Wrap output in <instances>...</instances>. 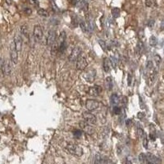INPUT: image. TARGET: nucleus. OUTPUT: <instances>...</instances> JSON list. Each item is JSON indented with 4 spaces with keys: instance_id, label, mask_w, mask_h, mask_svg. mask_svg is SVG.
I'll return each mask as SVG.
<instances>
[{
    "instance_id": "3",
    "label": "nucleus",
    "mask_w": 164,
    "mask_h": 164,
    "mask_svg": "<svg viewBox=\"0 0 164 164\" xmlns=\"http://www.w3.org/2000/svg\"><path fill=\"white\" fill-rule=\"evenodd\" d=\"M86 67H87L86 58H85V56L81 54L76 60V68L80 71H84Z\"/></svg>"
},
{
    "instance_id": "17",
    "label": "nucleus",
    "mask_w": 164,
    "mask_h": 164,
    "mask_svg": "<svg viewBox=\"0 0 164 164\" xmlns=\"http://www.w3.org/2000/svg\"><path fill=\"white\" fill-rule=\"evenodd\" d=\"M150 72H151L149 73V84L152 85L153 83L156 80V77H157V70H156V69H152Z\"/></svg>"
},
{
    "instance_id": "15",
    "label": "nucleus",
    "mask_w": 164,
    "mask_h": 164,
    "mask_svg": "<svg viewBox=\"0 0 164 164\" xmlns=\"http://www.w3.org/2000/svg\"><path fill=\"white\" fill-rule=\"evenodd\" d=\"M20 32L22 37L25 39H29V32H28V28L26 25H21L20 27Z\"/></svg>"
},
{
    "instance_id": "34",
    "label": "nucleus",
    "mask_w": 164,
    "mask_h": 164,
    "mask_svg": "<svg viewBox=\"0 0 164 164\" xmlns=\"http://www.w3.org/2000/svg\"><path fill=\"white\" fill-rule=\"evenodd\" d=\"M74 135L76 136V137H80L81 136V135H82V131H80L79 130H76V131H74Z\"/></svg>"
},
{
    "instance_id": "24",
    "label": "nucleus",
    "mask_w": 164,
    "mask_h": 164,
    "mask_svg": "<svg viewBox=\"0 0 164 164\" xmlns=\"http://www.w3.org/2000/svg\"><path fill=\"white\" fill-rule=\"evenodd\" d=\"M120 9L118 7H114L112 9V15L114 18H117L120 16Z\"/></svg>"
},
{
    "instance_id": "14",
    "label": "nucleus",
    "mask_w": 164,
    "mask_h": 164,
    "mask_svg": "<svg viewBox=\"0 0 164 164\" xmlns=\"http://www.w3.org/2000/svg\"><path fill=\"white\" fill-rule=\"evenodd\" d=\"M146 155H147V159L149 163H159L161 162L158 157H156L152 153H147Z\"/></svg>"
},
{
    "instance_id": "29",
    "label": "nucleus",
    "mask_w": 164,
    "mask_h": 164,
    "mask_svg": "<svg viewBox=\"0 0 164 164\" xmlns=\"http://www.w3.org/2000/svg\"><path fill=\"white\" fill-rule=\"evenodd\" d=\"M137 135H138V137H139L140 139H142V138L144 137L145 133H144V131H143L142 128L139 127L137 129Z\"/></svg>"
},
{
    "instance_id": "19",
    "label": "nucleus",
    "mask_w": 164,
    "mask_h": 164,
    "mask_svg": "<svg viewBox=\"0 0 164 164\" xmlns=\"http://www.w3.org/2000/svg\"><path fill=\"white\" fill-rule=\"evenodd\" d=\"M110 101H111V104L113 105V106L115 107V106H116V105L119 103L120 98H119V97L117 96V94H112V96L110 98Z\"/></svg>"
},
{
    "instance_id": "28",
    "label": "nucleus",
    "mask_w": 164,
    "mask_h": 164,
    "mask_svg": "<svg viewBox=\"0 0 164 164\" xmlns=\"http://www.w3.org/2000/svg\"><path fill=\"white\" fill-rule=\"evenodd\" d=\"M109 133H110V128L109 127H105L103 128V133H102L103 137H104V138L108 137V135H109Z\"/></svg>"
},
{
    "instance_id": "26",
    "label": "nucleus",
    "mask_w": 164,
    "mask_h": 164,
    "mask_svg": "<svg viewBox=\"0 0 164 164\" xmlns=\"http://www.w3.org/2000/svg\"><path fill=\"white\" fill-rule=\"evenodd\" d=\"M157 44H158L157 38L154 36V35H152V36L150 37V39H149V44H150V46L155 47L157 45Z\"/></svg>"
},
{
    "instance_id": "41",
    "label": "nucleus",
    "mask_w": 164,
    "mask_h": 164,
    "mask_svg": "<svg viewBox=\"0 0 164 164\" xmlns=\"http://www.w3.org/2000/svg\"><path fill=\"white\" fill-rule=\"evenodd\" d=\"M31 2H32L33 3H35V5H36V4H38V2H37L36 0H31Z\"/></svg>"
},
{
    "instance_id": "36",
    "label": "nucleus",
    "mask_w": 164,
    "mask_h": 164,
    "mask_svg": "<svg viewBox=\"0 0 164 164\" xmlns=\"http://www.w3.org/2000/svg\"><path fill=\"white\" fill-rule=\"evenodd\" d=\"M143 139H144V142H143V144H144V147L147 149V148H148V140H147V137H146L145 135H144Z\"/></svg>"
},
{
    "instance_id": "35",
    "label": "nucleus",
    "mask_w": 164,
    "mask_h": 164,
    "mask_svg": "<svg viewBox=\"0 0 164 164\" xmlns=\"http://www.w3.org/2000/svg\"><path fill=\"white\" fill-rule=\"evenodd\" d=\"M155 24V21H154V20H149V22H148V26L149 27H150V28H153V25Z\"/></svg>"
},
{
    "instance_id": "16",
    "label": "nucleus",
    "mask_w": 164,
    "mask_h": 164,
    "mask_svg": "<svg viewBox=\"0 0 164 164\" xmlns=\"http://www.w3.org/2000/svg\"><path fill=\"white\" fill-rule=\"evenodd\" d=\"M80 27L81 29V31H83L84 33H89L90 32V28H89V25L87 21H80Z\"/></svg>"
},
{
    "instance_id": "18",
    "label": "nucleus",
    "mask_w": 164,
    "mask_h": 164,
    "mask_svg": "<svg viewBox=\"0 0 164 164\" xmlns=\"http://www.w3.org/2000/svg\"><path fill=\"white\" fill-rule=\"evenodd\" d=\"M103 67L105 72H109V71L111 70V63H110V61L108 58H104Z\"/></svg>"
},
{
    "instance_id": "40",
    "label": "nucleus",
    "mask_w": 164,
    "mask_h": 164,
    "mask_svg": "<svg viewBox=\"0 0 164 164\" xmlns=\"http://www.w3.org/2000/svg\"><path fill=\"white\" fill-rule=\"evenodd\" d=\"M164 29V20L162 21V22H161V30H163Z\"/></svg>"
},
{
    "instance_id": "21",
    "label": "nucleus",
    "mask_w": 164,
    "mask_h": 164,
    "mask_svg": "<svg viewBox=\"0 0 164 164\" xmlns=\"http://www.w3.org/2000/svg\"><path fill=\"white\" fill-rule=\"evenodd\" d=\"M110 63H111V66L112 68H116V66H117V62H118V59L116 56H111L110 57Z\"/></svg>"
},
{
    "instance_id": "2",
    "label": "nucleus",
    "mask_w": 164,
    "mask_h": 164,
    "mask_svg": "<svg viewBox=\"0 0 164 164\" xmlns=\"http://www.w3.org/2000/svg\"><path fill=\"white\" fill-rule=\"evenodd\" d=\"M10 60L13 64H17L18 62V52L13 41L10 44Z\"/></svg>"
},
{
    "instance_id": "31",
    "label": "nucleus",
    "mask_w": 164,
    "mask_h": 164,
    "mask_svg": "<svg viewBox=\"0 0 164 164\" xmlns=\"http://www.w3.org/2000/svg\"><path fill=\"white\" fill-rule=\"evenodd\" d=\"M98 44H100L101 48H102L103 50H105V49H107V44H106V43L104 42L103 39H98Z\"/></svg>"
},
{
    "instance_id": "20",
    "label": "nucleus",
    "mask_w": 164,
    "mask_h": 164,
    "mask_svg": "<svg viewBox=\"0 0 164 164\" xmlns=\"http://www.w3.org/2000/svg\"><path fill=\"white\" fill-rule=\"evenodd\" d=\"M105 85L108 90H112V87H113V83H112V79L111 76H108L106 79H105Z\"/></svg>"
},
{
    "instance_id": "9",
    "label": "nucleus",
    "mask_w": 164,
    "mask_h": 164,
    "mask_svg": "<svg viewBox=\"0 0 164 164\" xmlns=\"http://www.w3.org/2000/svg\"><path fill=\"white\" fill-rule=\"evenodd\" d=\"M82 54V50L79 47H76L72 49L71 54L69 55V60L71 62H76L79 56Z\"/></svg>"
},
{
    "instance_id": "32",
    "label": "nucleus",
    "mask_w": 164,
    "mask_h": 164,
    "mask_svg": "<svg viewBox=\"0 0 164 164\" xmlns=\"http://www.w3.org/2000/svg\"><path fill=\"white\" fill-rule=\"evenodd\" d=\"M153 4V0H145V6L151 7Z\"/></svg>"
},
{
    "instance_id": "39",
    "label": "nucleus",
    "mask_w": 164,
    "mask_h": 164,
    "mask_svg": "<svg viewBox=\"0 0 164 164\" xmlns=\"http://www.w3.org/2000/svg\"><path fill=\"white\" fill-rule=\"evenodd\" d=\"M131 80H132V78H131V75L129 74V75H128V85H131Z\"/></svg>"
},
{
    "instance_id": "37",
    "label": "nucleus",
    "mask_w": 164,
    "mask_h": 164,
    "mask_svg": "<svg viewBox=\"0 0 164 164\" xmlns=\"http://www.w3.org/2000/svg\"><path fill=\"white\" fill-rule=\"evenodd\" d=\"M154 58H155V62H157V64L159 65L160 62H161V58H160V56H159V55H155Z\"/></svg>"
},
{
    "instance_id": "27",
    "label": "nucleus",
    "mask_w": 164,
    "mask_h": 164,
    "mask_svg": "<svg viewBox=\"0 0 164 164\" xmlns=\"http://www.w3.org/2000/svg\"><path fill=\"white\" fill-rule=\"evenodd\" d=\"M38 14L40 16V17H46L49 16V13L48 12L45 10V9H43V8H40L38 10Z\"/></svg>"
},
{
    "instance_id": "30",
    "label": "nucleus",
    "mask_w": 164,
    "mask_h": 164,
    "mask_svg": "<svg viewBox=\"0 0 164 164\" xmlns=\"http://www.w3.org/2000/svg\"><path fill=\"white\" fill-rule=\"evenodd\" d=\"M146 68L149 71H151L152 69H153V63L152 61H148L147 64H146Z\"/></svg>"
},
{
    "instance_id": "13",
    "label": "nucleus",
    "mask_w": 164,
    "mask_h": 164,
    "mask_svg": "<svg viewBox=\"0 0 164 164\" xmlns=\"http://www.w3.org/2000/svg\"><path fill=\"white\" fill-rule=\"evenodd\" d=\"M100 93H101V87L98 85L90 87L89 90V94L91 96H98Z\"/></svg>"
},
{
    "instance_id": "23",
    "label": "nucleus",
    "mask_w": 164,
    "mask_h": 164,
    "mask_svg": "<svg viewBox=\"0 0 164 164\" xmlns=\"http://www.w3.org/2000/svg\"><path fill=\"white\" fill-rule=\"evenodd\" d=\"M139 160L142 163H149L148 159H147V155L145 153H140L139 155Z\"/></svg>"
},
{
    "instance_id": "6",
    "label": "nucleus",
    "mask_w": 164,
    "mask_h": 164,
    "mask_svg": "<svg viewBox=\"0 0 164 164\" xmlns=\"http://www.w3.org/2000/svg\"><path fill=\"white\" fill-rule=\"evenodd\" d=\"M95 77H96V71L94 69H90L84 74V78L89 83L94 82Z\"/></svg>"
},
{
    "instance_id": "7",
    "label": "nucleus",
    "mask_w": 164,
    "mask_h": 164,
    "mask_svg": "<svg viewBox=\"0 0 164 164\" xmlns=\"http://www.w3.org/2000/svg\"><path fill=\"white\" fill-rule=\"evenodd\" d=\"M80 127L82 129V131L85 133L88 134V135H93L94 132V129L92 127L90 124L87 123L86 122H80Z\"/></svg>"
},
{
    "instance_id": "12",
    "label": "nucleus",
    "mask_w": 164,
    "mask_h": 164,
    "mask_svg": "<svg viewBox=\"0 0 164 164\" xmlns=\"http://www.w3.org/2000/svg\"><path fill=\"white\" fill-rule=\"evenodd\" d=\"M13 42L15 44V46H16V49L17 50V52L21 51V49H22V38H21V36L20 35L16 34L14 36Z\"/></svg>"
},
{
    "instance_id": "25",
    "label": "nucleus",
    "mask_w": 164,
    "mask_h": 164,
    "mask_svg": "<svg viewBox=\"0 0 164 164\" xmlns=\"http://www.w3.org/2000/svg\"><path fill=\"white\" fill-rule=\"evenodd\" d=\"M66 38H67V35H66V32L65 31H61V33L59 34V36H58V42L60 43L64 42L66 40Z\"/></svg>"
},
{
    "instance_id": "8",
    "label": "nucleus",
    "mask_w": 164,
    "mask_h": 164,
    "mask_svg": "<svg viewBox=\"0 0 164 164\" xmlns=\"http://www.w3.org/2000/svg\"><path fill=\"white\" fill-rule=\"evenodd\" d=\"M57 39V34L54 30H49L47 39H46V44L48 46H52V44L56 41Z\"/></svg>"
},
{
    "instance_id": "5",
    "label": "nucleus",
    "mask_w": 164,
    "mask_h": 164,
    "mask_svg": "<svg viewBox=\"0 0 164 164\" xmlns=\"http://www.w3.org/2000/svg\"><path fill=\"white\" fill-rule=\"evenodd\" d=\"M82 116H83L84 121L87 122V123H89V124H90V125H94L97 122V117L94 114L89 112H84Z\"/></svg>"
},
{
    "instance_id": "42",
    "label": "nucleus",
    "mask_w": 164,
    "mask_h": 164,
    "mask_svg": "<svg viewBox=\"0 0 164 164\" xmlns=\"http://www.w3.org/2000/svg\"><path fill=\"white\" fill-rule=\"evenodd\" d=\"M6 2L7 4H11L12 3V0H6Z\"/></svg>"
},
{
    "instance_id": "22",
    "label": "nucleus",
    "mask_w": 164,
    "mask_h": 164,
    "mask_svg": "<svg viewBox=\"0 0 164 164\" xmlns=\"http://www.w3.org/2000/svg\"><path fill=\"white\" fill-rule=\"evenodd\" d=\"M143 48H144V44L141 41H139L138 44H137V46H136V49H135V51H136V54H141L142 51H143Z\"/></svg>"
},
{
    "instance_id": "38",
    "label": "nucleus",
    "mask_w": 164,
    "mask_h": 164,
    "mask_svg": "<svg viewBox=\"0 0 164 164\" xmlns=\"http://www.w3.org/2000/svg\"><path fill=\"white\" fill-rule=\"evenodd\" d=\"M72 24L74 25H76L78 24V18H77L76 17H72Z\"/></svg>"
},
{
    "instance_id": "4",
    "label": "nucleus",
    "mask_w": 164,
    "mask_h": 164,
    "mask_svg": "<svg viewBox=\"0 0 164 164\" xmlns=\"http://www.w3.org/2000/svg\"><path fill=\"white\" fill-rule=\"evenodd\" d=\"M33 36L34 39L36 42L41 41L43 38V30L40 25H35L34 26V30H33Z\"/></svg>"
},
{
    "instance_id": "1",
    "label": "nucleus",
    "mask_w": 164,
    "mask_h": 164,
    "mask_svg": "<svg viewBox=\"0 0 164 164\" xmlns=\"http://www.w3.org/2000/svg\"><path fill=\"white\" fill-rule=\"evenodd\" d=\"M66 150L75 157H81L83 155V149L77 145L69 144L66 146Z\"/></svg>"
},
{
    "instance_id": "33",
    "label": "nucleus",
    "mask_w": 164,
    "mask_h": 164,
    "mask_svg": "<svg viewBox=\"0 0 164 164\" xmlns=\"http://www.w3.org/2000/svg\"><path fill=\"white\" fill-rule=\"evenodd\" d=\"M121 112H122V108H121L120 107H118L117 105L115 106V108H114V112H115L116 114H120Z\"/></svg>"
},
{
    "instance_id": "11",
    "label": "nucleus",
    "mask_w": 164,
    "mask_h": 164,
    "mask_svg": "<svg viewBox=\"0 0 164 164\" xmlns=\"http://www.w3.org/2000/svg\"><path fill=\"white\" fill-rule=\"evenodd\" d=\"M2 71L4 75L9 76L12 73V66L9 61L3 62V63L2 64Z\"/></svg>"
},
{
    "instance_id": "10",
    "label": "nucleus",
    "mask_w": 164,
    "mask_h": 164,
    "mask_svg": "<svg viewBox=\"0 0 164 164\" xmlns=\"http://www.w3.org/2000/svg\"><path fill=\"white\" fill-rule=\"evenodd\" d=\"M85 106H86V108L89 111H94V110H96L99 108V103L96 100L89 99L86 101Z\"/></svg>"
}]
</instances>
